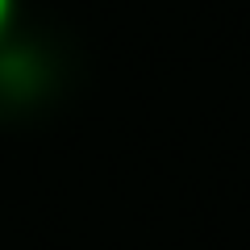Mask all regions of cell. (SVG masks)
Listing matches in <instances>:
<instances>
[{"label":"cell","instance_id":"cell-1","mask_svg":"<svg viewBox=\"0 0 250 250\" xmlns=\"http://www.w3.org/2000/svg\"><path fill=\"white\" fill-rule=\"evenodd\" d=\"M9 17H13V0H0V29L9 25Z\"/></svg>","mask_w":250,"mask_h":250}]
</instances>
